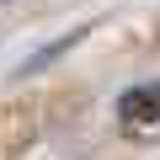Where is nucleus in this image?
Returning a JSON list of instances; mask_svg holds the SVG:
<instances>
[{
	"label": "nucleus",
	"instance_id": "nucleus-1",
	"mask_svg": "<svg viewBox=\"0 0 160 160\" xmlns=\"http://www.w3.org/2000/svg\"><path fill=\"white\" fill-rule=\"evenodd\" d=\"M160 118V86H139L123 96V123H155Z\"/></svg>",
	"mask_w": 160,
	"mask_h": 160
}]
</instances>
